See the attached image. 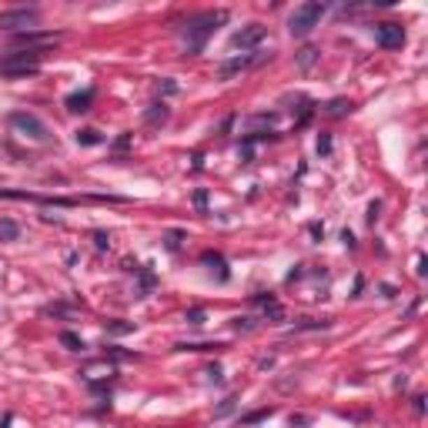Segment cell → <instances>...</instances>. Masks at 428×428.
I'll return each mask as SVG.
<instances>
[{
	"instance_id": "obj_1",
	"label": "cell",
	"mask_w": 428,
	"mask_h": 428,
	"mask_svg": "<svg viewBox=\"0 0 428 428\" xmlns=\"http://www.w3.org/2000/svg\"><path fill=\"white\" fill-rule=\"evenodd\" d=\"M224 20H228L224 10H208V14L187 17V24L181 27V37H184V44H187V50L198 54L201 47H204V41H208V37L217 31V24H224Z\"/></svg>"
},
{
	"instance_id": "obj_2",
	"label": "cell",
	"mask_w": 428,
	"mask_h": 428,
	"mask_svg": "<svg viewBox=\"0 0 428 428\" xmlns=\"http://www.w3.org/2000/svg\"><path fill=\"white\" fill-rule=\"evenodd\" d=\"M44 57H47V50H14V54L0 57V74H7V77L37 74Z\"/></svg>"
},
{
	"instance_id": "obj_3",
	"label": "cell",
	"mask_w": 428,
	"mask_h": 428,
	"mask_svg": "<svg viewBox=\"0 0 428 428\" xmlns=\"http://www.w3.org/2000/svg\"><path fill=\"white\" fill-rule=\"evenodd\" d=\"M321 17H324V3L308 0V3H301V7H294V14H291V20H288V31L294 34V37H308V34L318 27Z\"/></svg>"
},
{
	"instance_id": "obj_4",
	"label": "cell",
	"mask_w": 428,
	"mask_h": 428,
	"mask_svg": "<svg viewBox=\"0 0 428 428\" xmlns=\"http://www.w3.org/2000/svg\"><path fill=\"white\" fill-rule=\"evenodd\" d=\"M37 17H41V10L37 7H17V10H0V27H31V24H37Z\"/></svg>"
},
{
	"instance_id": "obj_5",
	"label": "cell",
	"mask_w": 428,
	"mask_h": 428,
	"mask_svg": "<svg viewBox=\"0 0 428 428\" xmlns=\"http://www.w3.org/2000/svg\"><path fill=\"white\" fill-rule=\"evenodd\" d=\"M10 124H14L17 131H24L27 138H34V141H47V127H44V121H41V117H34V114H14V117H10Z\"/></svg>"
},
{
	"instance_id": "obj_6",
	"label": "cell",
	"mask_w": 428,
	"mask_h": 428,
	"mask_svg": "<svg viewBox=\"0 0 428 428\" xmlns=\"http://www.w3.org/2000/svg\"><path fill=\"white\" fill-rule=\"evenodd\" d=\"M375 37H378V44H382L385 50H398V47L405 44L401 24H378V27H375Z\"/></svg>"
},
{
	"instance_id": "obj_7",
	"label": "cell",
	"mask_w": 428,
	"mask_h": 428,
	"mask_svg": "<svg viewBox=\"0 0 428 428\" xmlns=\"http://www.w3.org/2000/svg\"><path fill=\"white\" fill-rule=\"evenodd\" d=\"M264 41V27L261 24H248V27H241V31L231 37V44L234 47H241V50H248V47H255Z\"/></svg>"
},
{
	"instance_id": "obj_8",
	"label": "cell",
	"mask_w": 428,
	"mask_h": 428,
	"mask_svg": "<svg viewBox=\"0 0 428 428\" xmlns=\"http://www.w3.org/2000/svg\"><path fill=\"white\" fill-rule=\"evenodd\" d=\"M91 101H94V91L91 87H87V91H77V94H71V97H67V110H87V107H91Z\"/></svg>"
},
{
	"instance_id": "obj_9",
	"label": "cell",
	"mask_w": 428,
	"mask_h": 428,
	"mask_svg": "<svg viewBox=\"0 0 428 428\" xmlns=\"http://www.w3.org/2000/svg\"><path fill=\"white\" fill-rule=\"evenodd\" d=\"M61 345H67L71 352H80V348H84V341H80L74 331H64V335H61Z\"/></svg>"
},
{
	"instance_id": "obj_10",
	"label": "cell",
	"mask_w": 428,
	"mask_h": 428,
	"mask_svg": "<svg viewBox=\"0 0 428 428\" xmlns=\"http://www.w3.org/2000/svg\"><path fill=\"white\" fill-rule=\"evenodd\" d=\"M258 305L264 308V311H268L271 318H281V305H278L275 298H258Z\"/></svg>"
},
{
	"instance_id": "obj_11",
	"label": "cell",
	"mask_w": 428,
	"mask_h": 428,
	"mask_svg": "<svg viewBox=\"0 0 428 428\" xmlns=\"http://www.w3.org/2000/svg\"><path fill=\"white\" fill-rule=\"evenodd\" d=\"M77 144H101V134L91 131V127L87 131H77Z\"/></svg>"
},
{
	"instance_id": "obj_12",
	"label": "cell",
	"mask_w": 428,
	"mask_h": 428,
	"mask_svg": "<svg viewBox=\"0 0 428 428\" xmlns=\"http://www.w3.org/2000/svg\"><path fill=\"white\" fill-rule=\"evenodd\" d=\"M345 107H352V104H348V101H331V104H328V114L338 117V114H345Z\"/></svg>"
},
{
	"instance_id": "obj_13",
	"label": "cell",
	"mask_w": 428,
	"mask_h": 428,
	"mask_svg": "<svg viewBox=\"0 0 428 428\" xmlns=\"http://www.w3.org/2000/svg\"><path fill=\"white\" fill-rule=\"evenodd\" d=\"M164 117H168V110H164V104H154V110L151 114H148V121H164Z\"/></svg>"
},
{
	"instance_id": "obj_14",
	"label": "cell",
	"mask_w": 428,
	"mask_h": 428,
	"mask_svg": "<svg viewBox=\"0 0 428 428\" xmlns=\"http://www.w3.org/2000/svg\"><path fill=\"white\" fill-rule=\"evenodd\" d=\"M0 234H3V238H14V234H17V228H14V224H10V221H3V224H0Z\"/></svg>"
},
{
	"instance_id": "obj_15",
	"label": "cell",
	"mask_w": 428,
	"mask_h": 428,
	"mask_svg": "<svg viewBox=\"0 0 428 428\" xmlns=\"http://www.w3.org/2000/svg\"><path fill=\"white\" fill-rule=\"evenodd\" d=\"M298 61H301V67H308V64L315 61V50H311V47H308V50H301V57H298Z\"/></svg>"
},
{
	"instance_id": "obj_16",
	"label": "cell",
	"mask_w": 428,
	"mask_h": 428,
	"mask_svg": "<svg viewBox=\"0 0 428 428\" xmlns=\"http://www.w3.org/2000/svg\"><path fill=\"white\" fill-rule=\"evenodd\" d=\"M318 151H321V154H328V151H331V141L321 138V141H318Z\"/></svg>"
}]
</instances>
